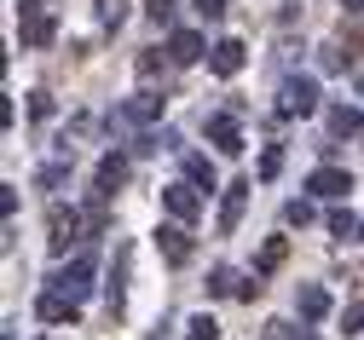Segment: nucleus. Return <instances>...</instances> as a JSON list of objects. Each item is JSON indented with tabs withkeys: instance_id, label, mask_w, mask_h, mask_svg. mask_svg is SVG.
<instances>
[{
	"instance_id": "obj_6",
	"label": "nucleus",
	"mask_w": 364,
	"mask_h": 340,
	"mask_svg": "<svg viewBox=\"0 0 364 340\" xmlns=\"http://www.w3.org/2000/svg\"><path fill=\"white\" fill-rule=\"evenodd\" d=\"M243 64H249V46H243L237 35H225V40H214V53H208V70H214V75H225V81H232V75H237Z\"/></svg>"
},
{
	"instance_id": "obj_26",
	"label": "nucleus",
	"mask_w": 364,
	"mask_h": 340,
	"mask_svg": "<svg viewBox=\"0 0 364 340\" xmlns=\"http://www.w3.org/2000/svg\"><path fill=\"white\" fill-rule=\"evenodd\" d=\"M122 18H127V0H99V23L105 29H116Z\"/></svg>"
},
{
	"instance_id": "obj_13",
	"label": "nucleus",
	"mask_w": 364,
	"mask_h": 340,
	"mask_svg": "<svg viewBox=\"0 0 364 340\" xmlns=\"http://www.w3.org/2000/svg\"><path fill=\"white\" fill-rule=\"evenodd\" d=\"M203 58V35L197 29H173L168 35V64H197Z\"/></svg>"
},
{
	"instance_id": "obj_22",
	"label": "nucleus",
	"mask_w": 364,
	"mask_h": 340,
	"mask_svg": "<svg viewBox=\"0 0 364 340\" xmlns=\"http://www.w3.org/2000/svg\"><path fill=\"white\" fill-rule=\"evenodd\" d=\"M186 340H220V323H214L208 312H197V317L186 323Z\"/></svg>"
},
{
	"instance_id": "obj_5",
	"label": "nucleus",
	"mask_w": 364,
	"mask_h": 340,
	"mask_svg": "<svg viewBox=\"0 0 364 340\" xmlns=\"http://www.w3.org/2000/svg\"><path fill=\"white\" fill-rule=\"evenodd\" d=\"M156 248H162V260L168 265H186L191 254H197V242H191V225H156Z\"/></svg>"
},
{
	"instance_id": "obj_29",
	"label": "nucleus",
	"mask_w": 364,
	"mask_h": 340,
	"mask_svg": "<svg viewBox=\"0 0 364 340\" xmlns=\"http://www.w3.org/2000/svg\"><path fill=\"white\" fill-rule=\"evenodd\" d=\"M341 329H347V334H358V329H364V300H353V306L341 312Z\"/></svg>"
},
{
	"instance_id": "obj_30",
	"label": "nucleus",
	"mask_w": 364,
	"mask_h": 340,
	"mask_svg": "<svg viewBox=\"0 0 364 340\" xmlns=\"http://www.w3.org/2000/svg\"><path fill=\"white\" fill-rule=\"evenodd\" d=\"M29 116L47 121V116H53V92H29Z\"/></svg>"
},
{
	"instance_id": "obj_10",
	"label": "nucleus",
	"mask_w": 364,
	"mask_h": 340,
	"mask_svg": "<svg viewBox=\"0 0 364 340\" xmlns=\"http://www.w3.org/2000/svg\"><path fill=\"white\" fill-rule=\"evenodd\" d=\"M208 295H237V300H255V295H260V283H243L232 265H214V271H208Z\"/></svg>"
},
{
	"instance_id": "obj_3",
	"label": "nucleus",
	"mask_w": 364,
	"mask_h": 340,
	"mask_svg": "<svg viewBox=\"0 0 364 340\" xmlns=\"http://www.w3.org/2000/svg\"><path fill=\"white\" fill-rule=\"evenodd\" d=\"M312 110H318V81H312V75H284V87H278V116L295 121V116H312Z\"/></svg>"
},
{
	"instance_id": "obj_28",
	"label": "nucleus",
	"mask_w": 364,
	"mask_h": 340,
	"mask_svg": "<svg viewBox=\"0 0 364 340\" xmlns=\"http://www.w3.org/2000/svg\"><path fill=\"white\" fill-rule=\"evenodd\" d=\"M18 12H23V23H41V18H53V0H18Z\"/></svg>"
},
{
	"instance_id": "obj_12",
	"label": "nucleus",
	"mask_w": 364,
	"mask_h": 340,
	"mask_svg": "<svg viewBox=\"0 0 364 340\" xmlns=\"http://www.w3.org/2000/svg\"><path fill=\"white\" fill-rule=\"evenodd\" d=\"M306 190H312V197H347V190H353V179H347V168H318L312 179H306Z\"/></svg>"
},
{
	"instance_id": "obj_14",
	"label": "nucleus",
	"mask_w": 364,
	"mask_h": 340,
	"mask_svg": "<svg viewBox=\"0 0 364 340\" xmlns=\"http://www.w3.org/2000/svg\"><path fill=\"white\" fill-rule=\"evenodd\" d=\"M35 312H41V323H75V317H81V306H75V300H64V295H53V288L35 300Z\"/></svg>"
},
{
	"instance_id": "obj_15",
	"label": "nucleus",
	"mask_w": 364,
	"mask_h": 340,
	"mask_svg": "<svg viewBox=\"0 0 364 340\" xmlns=\"http://www.w3.org/2000/svg\"><path fill=\"white\" fill-rule=\"evenodd\" d=\"M284 260H289V236H272L266 248H260V260H255V277H272Z\"/></svg>"
},
{
	"instance_id": "obj_19",
	"label": "nucleus",
	"mask_w": 364,
	"mask_h": 340,
	"mask_svg": "<svg viewBox=\"0 0 364 340\" xmlns=\"http://www.w3.org/2000/svg\"><path fill=\"white\" fill-rule=\"evenodd\" d=\"M58 35V18H41V23H23V46H53Z\"/></svg>"
},
{
	"instance_id": "obj_32",
	"label": "nucleus",
	"mask_w": 364,
	"mask_h": 340,
	"mask_svg": "<svg viewBox=\"0 0 364 340\" xmlns=\"http://www.w3.org/2000/svg\"><path fill=\"white\" fill-rule=\"evenodd\" d=\"M197 12L203 18H225V0H197Z\"/></svg>"
},
{
	"instance_id": "obj_18",
	"label": "nucleus",
	"mask_w": 364,
	"mask_h": 340,
	"mask_svg": "<svg viewBox=\"0 0 364 340\" xmlns=\"http://www.w3.org/2000/svg\"><path fill=\"white\" fill-rule=\"evenodd\" d=\"M186 179H191L197 190H214V162L197 156V150H186Z\"/></svg>"
},
{
	"instance_id": "obj_24",
	"label": "nucleus",
	"mask_w": 364,
	"mask_h": 340,
	"mask_svg": "<svg viewBox=\"0 0 364 340\" xmlns=\"http://www.w3.org/2000/svg\"><path fill=\"white\" fill-rule=\"evenodd\" d=\"M284 173V144H266V156H260V179H278Z\"/></svg>"
},
{
	"instance_id": "obj_35",
	"label": "nucleus",
	"mask_w": 364,
	"mask_h": 340,
	"mask_svg": "<svg viewBox=\"0 0 364 340\" xmlns=\"http://www.w3.org/2000/svg\"><path fill=\"white\" fill-rule=\"evenodd\" d=\"M6 340H18V334H12V329H6Z\"/></svg>"
},
{
	"instance_id": "obj_2",
	"label": "nucleus",
	"mask_w": 364,
	"mask_h": 340,
	"mask_svg": "<svg viewBox=\"0 0 364 340\" xmlns=\"http://www.w3.org/2000/svg\"><path fill=\"white\" fill-rule=\"evenodd\" d=\"M93 277H99L93 254H75V260H64V265L53 271V295H64V300H75V306H81V295L93 288Z\"/></svg>"
},
{
	"instance_id": "obj_33",
	"label": "nucleus",
	"mask_w": 364,
	"mask_h": 340,
	"mask_svg": "<svg viewBox=\"0 0 364 340\" xmlns=\"http://www.w3.org/2000/svg\"><path fill=\"white\" fill-rule=\"evenodd\" d=\"M341 6H347V12H364V0H341Z\"/></svg>"
},
{
	"instance_id": "obj_20",
	"label": "nucleus",
	"mask_w": 364,
	"mask_h": 340,
	"mask_svg": "<svg viewBox=\"0 0 364 340\" xmlns=\"http://www.w3.org/2000/svg\"><path fill=\"white\" fill-rule=\"evenodd\" d=\"M260 340H312L306 329H295V323H284V317H272L266 329H260Z\"/></svg>"
},
{
	"instance_id": "obj_21",
	"label": "nucleus",
	"mask_w": 364,
	"mask_h": 340,
	"mask_svg": "<svg viewBox=\"0 0 364 340\" xmlns=\"http://www.w3.org/2000/svg\"><path fill=\"white\" fill-rule=\"evenodd\" d=\"M330 231H336V236H358L364 225H358V214H353V208H330Z\"/></svg>"
},
{
	"instance_id": "obj_27",
	"label": "nucleus",
	"mask_w": 364,
	"mask_h": 340,
	"mask_svg": "<svg viewBox=\"0 0 364 340\" xmlns=\"http://www.w3.org/2000/svg\"><path fill=\"white\" fill-rule=\"evenodd\" d=\"M341 53H347V64L364 58V23H353V35H341Z\"/></svg>"
},
{
	"instance_id": "obj_34",
	"label": "nucleus",
	"mask_w": 364,
	"mask_h": 340,
	"mask_svg": "<svg viewBox=\"0 0 364 340\" xmlns=\"http://www.w3.org/2000/svg\"><path fill=\"white\" fill-rule=\"evenodd\" d=\"M151 340H168V329H156V334H151Z\"/></svg>"
},
{
	"instance_id": "obj_31",
	"label": "nucleus",
	"mask_w": 364,
	"mask_h": 340,
	"mask_svg": "<svg viewBox=\"0 0 364 340\" xmlns=\"http://www.w3.org/2000/svg\"><path fill=\"white\" fill-rule=\"evenodd\" d=\"M145 12H151L156 23H173V0H145Z\"/></svg>"
},
{
	"instance_id": "obj_9",
	"label": "nucleus",
	"mask_w": 364,
	"mask_h": 340,
	"mask_svg": "<svg viewBox=\"0 0 364 340\" xmlns=\"http://www.w3.org/2000/svg\"><path fill=\"white\" fill-rule=\"evenodd\" d=\"M127 242H122V248H116V265H110V283H105V306H110V317H122L127 312Z\"/></svg>"
},
{
	"instance_id": "obj_16",
	"label": "nucleus",
	"mask_w": 364,
	"mask_h": 340,
	"mask_svg": "<svg viewBox=\"0 0 364 340\" xmlns=\"http://www.w3.org/2000/svg\"><path fill=\"white\" fill-rule=\"evenodd\" d=\"M295 306H301V317H306V323H318V317L330 312V295H324V288H318V283H306L301 295H295Z\"/></svg>"
},
{
	"instance_id": "obj_23",
	"label": "nucleus",
	"mask_w": 364,
	"mask_h": 340,
	"mask_svg": "<svg viewBox=\"0 0 364 340\" xmlns=\"http://www.w3.org/2000/svg\"><path fill=\"white\" fill-rule=\"evenodd\" d=\"M139 81H145V92H156V81H162V58L156 53H139Z\"/></svg>"
},
{
	"instance_id": "obj_17",
	"label": "nucleus",
	"mask_w": 364,
	"mask_h": 340,
	"mask_svg": "<svg viewBox=\"0 0 364 340\" xmlns=\"http://www.w3.org/2000/svg\"><path fill=\"white\" fill-rule=\"evenodd\" d=\"M364 127V110H353V104H330V133L336 138H353Z\"/></svg>"
},
{
	"instance_id": "obj_25",
	"label": "nucleus",
	"mask_w": 364,
	"mask_h": 340,
	"mask_svg": "<svg viewBox=\"0 0 364 340\" xmlns=\"http://www.w3.org/2000/svg\"><path fill=\"white\" fill-rule=\"evenodd\" d=\"M284 225H312V202H306V197L284 202Z\"/></svg>"
},
{
	"instance_id": "obj_11",
	"label": "nucleus",
	"mask_w": 364,
	"mask_h": 340,
	"mask_svg": "<svg viewBox=\"0 0 364 340\" xmlns=\"http://www.w3.org/2000/svg\"><path fill=\"white\" fill-rule=\"evenodd\" d=\"M203 127H208V138L220 144L225 156H237V150H243V127H237V116H203Z\"/></svg>"
},
{
	"instance_id": "obj_4",
	"label": "nucleus",
	"mask_w": 364,
	"mask_h": 340,
	"mask_svg": "<svg viewBox=\"0 0 364 340\" xmlns=\"http://www.w3.org/2000/svg\"><path fill=\"white\" fill-rule=\"evenodd\" d=\"M162 208H168L173 225H191V219L203 214V197H197L191 179H173V185H162Z\"/></svg>"
},
{
	"instance_id": "obj_1",
	"label": "nucleus",
	"mask_w": 364,
	"mask_h": 340,
	"mask_svg": "<svg viewBox=\"0 0 364 340\" xmlns=\"http://www.w3.org/2000/svg\"><path fill=\"white\" fill-rule=\"evenodd\" d=\"M81 231H93V219H87V208H64V202H58V208L47 214V248H53V254L64 260V254H70V242H75Z\"/></svg>"
},
{
	"instance_id": "obj_7",
	"label": "nucleus",
	"mask_w": 364,
	"mask_h": 340,
	"mask_svg": "<svg viewBox=\"0 0 364 340\" xmlns=\"http://www.w3.org/2000/svg\"><path fill=\"white\" fill-rule=\"evenodd\" d=\"M249 179H232L225 185V197H220V236H232L237 231V219H243V208H249Z\"/></svg>"
},
{
	"instance_id": "obj_8",
	"label": "nucleus",
	"mask_w": 364,
	"mask_h": 340,
	"mask_svg": "<svg viewBox=\"0 0 364 340\" xmlns=\"http://www.w3.org/2000/svg\"><path fill=\"white\" fill-rule=\"evenodd\" d=\"M122 185H127V156H116V150H110V156L93 168V197H99V202H110Z\"/></svg>"
}]
</instances>
